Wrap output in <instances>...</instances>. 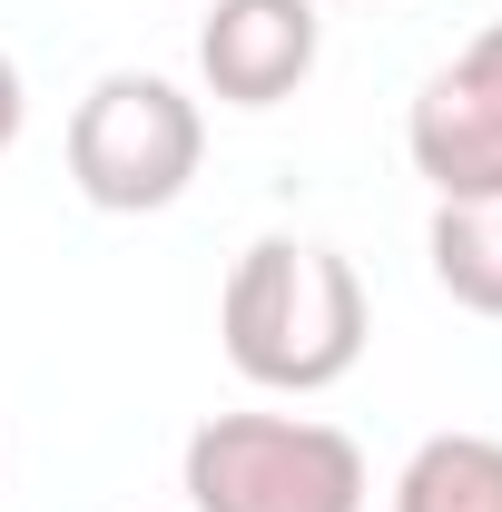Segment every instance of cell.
I'll return each mask as SVG.
<instances>
[{
    "instance_id": "obj_7",
    "label": "cell",
    "mask_w": 502,
    "mask_h": 512,
    "mask_svg": "<svg viewBox=\"0 0 502 512\" xmlns=\"http://www.w3.org/2000/svg\"><path fill=\"white\" fill-rule=\"evenodd\" d=\"M394 512H502V444L493 434H434L394 473Z\"/></svg>"
},
{
    "instance_id": "obj_2",
    "label": "cell",
    "mask_w": 502,
    "mask_h": 512,
    "mask_svg": "<svg viewBox=\"0 0 502 512\" xmlns=\"http://www.w3.org/2000/svg\"><path fill=\"white\" fill-rule=\"evenodd\" d=\"M188 512H365V444L315 414H207L178 453Z\"/></svg>"
},
{
    "instance_id": "obj_6",
    "label": "cell",
    "mask_w": 502,
    "mask_h": 512,
    "mask_svg": "<svg viewBox=\"0 0 502 512\" xmlns=\"http://www.w3.org/2000/svg\"><path fill=\"white\" fill-rule=\"evenodd\" d=\"M424 256H434V286L463 316L502 325V197H434Z\"/></svg>"
},
{
    "instance_id": "obj_5",
    "label": "cell",
    "mask_w": 502,
    "mask_h": 512,
    "mask_svg": "<svg viewBox=\"0 0 502 512\" xmlns=\"http://www.w3.org/2000/svg\"><path fill=\"white\" fill-rule=\"evenodd\" d=\"M325 0H217L197 20V79L207 99L227 109H276L315 79V50H325Z\"/></svg>"
},
{
    "instance_id": "obj_8",
    "label": "cell",
    "mask_w": 502,
    "mask_h": 512,
    "mask_svg": "<svg viewBox=\"0 0 502 512\" xmlns=\"http://www.w3.org/2000/svg\"><path fill=\"white\" fill-rule=\"evenodd\" d=\"M20 128H30V89H20V69H10V50H0V158L20 148Z\"/></svg>"
},
{
    "instance_id": "obj_4",
    "label": "cell",
    "mask_w": 502,
    "mask_h": 512,
    "mask_svg": "<svg viewBox=\"0 0 502 512\" xmlns=\"http://www.w3.org/2000/svg\"><path fill=\"white\" fill-rule=\"evenodd\" d=\"M404 148L434 197H502V20L414 89Z\"/></svg>"
},
{
    "instance_id": "obj_1",
    "label": "cell",
    "mask_w": 502,
    "mask_h": 512,
    "mask_svg": "<svg viewBox=\"0 0 502 512\" xmlns=\"http://www.w3.org/2000/svg\"><path fill=\"white\" fill-rule=\"evenodd\" d=\"M227 365L266 394H325L365 365V276L315 237H256L217 296Z\"/></svg>"
},
{
    "instance_id": "obj_3",
    "label": "cell",
    "mask_w": 502,
    "mask_h": 512,
    "mask_svg": "<svg viewBox=\"0 0 502 512\" xmlns=\"http://www.w3.org/2000/svg\"><path fill=\"white\" fill-rule=\"evenodd\" d=\"M197 158H207V119L178 79L158 69H109L79 109H69V178L89 207L109 217H158L197 188Z\"/></svg>"
}]
</instances>
